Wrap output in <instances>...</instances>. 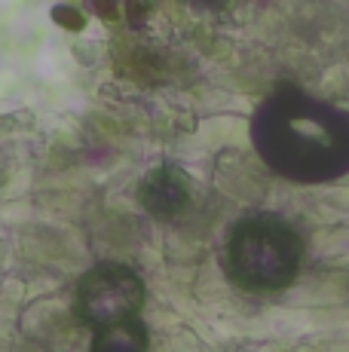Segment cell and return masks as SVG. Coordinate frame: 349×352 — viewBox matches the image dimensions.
<instances>
[{
    "instance_id": "obj_1",
    "label": "cell",
    "mask_w": 349,
    "mask_h": 352,
    "mask_svg": "<svg viewBox=\"0 0 349 352\" xmlns=\"http://www.w3.org/2000/svg\"><path fill=\"white\" fill-rule=\"evenodd\" d=\"M251 141L273 172L291 181H325L349 172V117L297 92H279L258 107Z\"/></svg>"
},
{
    "instance_id": "obj_2",
    "label": "cell",
    "mask_w": 349,
    "mask_h": 352,
    "mask_svg": "<svg viewBox=\"0 0 349 352\" xmlns=\"http://www.w3.org/2000/svg\"><path fill=\"white\" fill-rule=\"evenodd\" d=\"M304 263V239L276 214H254L233 227L224 252V270L248 291L288 288Z\"/></svg>"
}]
</instances>
